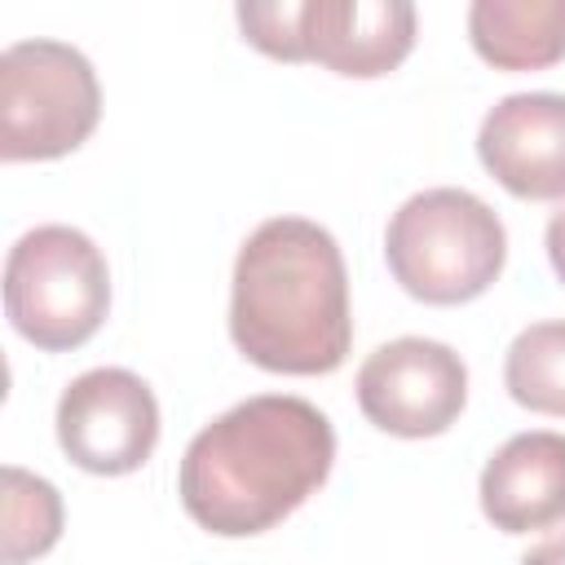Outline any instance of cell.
I'll return each mask as SVG.
<instances>
[{
	"mask_svg": "<svg viewBox=\"0 0 565 565\" xmlns=\"http://www.w3.org/2000/svg\"><path fill=\"white\" fill-rule=\"evenodd\" d=\"M4 313L13 331L44 353H66L93 340L110 313V269L102 247L75 225L26 230L4 260Z\"/></svg>",
	"mask_w": 565,
	"mask_h": 565,
	"instance_id": "5b68a950",
	"label": "cell"
},
{
	"mask_svg": "<svg viewBox=\"0 0 565 565\" xmlns=\"http://www.w3.org/2000/svg\"><path fill=\"white\" fill-rule=\"evenodd\" d=\"M521 565H565V534L543 539L539 547H530V552L521 556Z\"/></svg>",
	"mask_w": 565,
	"mask_h": 565,
	"instance_id": "9a60e30c",
	"label": "cell"
},
{
	"mask_svg": "<svg viewBox=\"0 0 565 565\" xmlns=\"http://www.w3.org/2000/svg\"><path fill=\"white\" fill-rule=\"evenodd\" d=\"M384 260L406 296L424 305H468L503 274L508 230L472 190L433 185L393 212Z\"/></svg>",
	"mask_w": 565,
	"mask_h": 565,
	"instance_id": "3957f363",
	"label": "cell"
},
{
	"mask_svg": "<svg viewBox=\"0 0 565 565\" xmlns=\"http://www.w3.org/2000/svg\"><path fill=\"white\" fill-rule=\"evenodd\" d=\"M503 388L516 406L565 419V322L516 331L503 358Z\"/></svg>",
	"mask_w": 565,
	"mask_h": 565,
	"instance_id": "7c38bea8",
	"label": "cell"
},
{
	"mask_svg": "<svg viewBox=\"0 0 565 565\" xmlns=\"http://www.w3.org/2000/svg\"><path fill=\"white\" fill-rule=\"evenodd\" d=\"M62 539V494L53 481L4 468V565H26Z\"/></svg>",
	"mask_w": 565,
	"mask_h": 565,
	"instance_id": "4fadbf2b",
	"label": "cell"
},
{
	"mask_svg": "<svg viewBox=\"0 0 565 565\" xmlns=\"http://www.w3.org/2000/svg\"><path fill=\"white\" fill-rule=\"evenodd\" d=\"M468 40L494 71H543L565 57V0H477Z\"/></svg>",
	"mask_w": 565,
	"mask_h": 565,
	"instance_id": "8fae6325",
	"label": "cell"
},
{
	"mask_svg": "<svg viewBox=\"0 0 565 565\" xmlns=\"http://www.w3.org/2000/svg\"><path fill=\"white\" fill-rule=\"evenodd\" d=\"M335 463L331 419L291 393H260L207 428L181 455L177 494L216 539H252L291 516Z\"/></svg>",
	"mask_w": 565,
	"mask_h": 565,
	"instance_id": "6da1fadb",
	"label": "cell"
},
{
	"mask_svg": "<svg viewBox=\"0 0 565 565\" xmlns=\"http://www.w3.org/2000/svg\"><path fill=\"white\" fill-rule=\"evenodd\" d=\"M238 31L265 57L318 62L349 79H375L415 49V4L406 0H282L238 4Z\"/></svg>",
	"mask_w": 565,
	"mask_h": 565,
	"instance_id": "277c9868",
	"label": "cell"
},
{
	"mask_svg": "<svg viewBox=\"0 0 565 565\" xmlns=\"http://www.w3.org/2000/svg\"><path fill=\"white\" fill-rule=\"evenodd\" d=\"M468 402L463 358L424 335H402L380 344L358 366V406L362 415L393 437L419 441L446 433Z\"/></svg>",
	"mask_w": 565,
	"mask_h": 565,
	"instance_id": "ba28073f",
	"label": "cell"
},
{
	"mask_svg": "<svg viewBox=\"0 0 565 565\" xmlns=\"http://www.w3.org/2000/svg\"><path fill=\"white\" fill-rule=\"evenodd\" d=\"M159 441V402L150 384L124 366L75 375L57 397V446L93 477L137 472Z\"/></svg>",
	"mask_w": 565,
	"mask_h": 565,
	"instance_id": "52a82bcc",
	"label": "cell"
},
{
	"mask_svg": "<svg viewBox=\"0 0 565 565\" xmlns=\"http://www.w3.org/2000/svg\"><path fill=\"white\" fill-rule=\"evenodd\" d=\"M230 340L274 375H331L349 358V274L331 230L274 216L247 234L230 278Z\"/></svg>",
	"mask_w": 565,
	"mask_h": 565,
	"instance_id": "7a4b0ae2",
	"label": "cell"
},
{
	"mask_svg": "<svg viewBox=\"0 0 565 565\" xmlns=\"http://www.w3.org/2000/svg\"><path fill=\"white\" fill-rule=\"evenodd\" d=\"M477 159L516 199H565V93H512L490 106Z\"/></svg>",
	"mask_w": 565,
	"mask_h": 565,
	"instance_id": "9c48e42d",
	"label": "cell"
},
{
	"mask_svg": "<svg viewBox=\"0 0 565 565\" xmlns=\"http://www.w3.org/2000/svg\"><path fill=\"white\" fill-rule=\"evenodd\" d=\"M102 119L93 62L62 40H18L0 53V159L40 163L79 150Z\"/></svg>",
	"mask_w": 565,
	"mask_h": 565,
	"instance_id": "8992f818",
	"label": "cell"
},
{
	"mask_svg": "<svg viewBox=\"0 0 565 565\" xmlns=\"http://www.w3.org/2000/svg\"><path fill=\"white\" fill-rule=\"evenodd\" d=\"M481 512L503 534L565 521V433L534 428L508 437L481 468Z\"/></svg>",
	"mask_w": 565,
	"mask_h": 565,
	"instance_id": "30bf717a",
	"label": "cell"
},
{
	"mask_svg": "<svg viewBox=\"0 0 565 565\" xmlns=\"http://www.w3.org/2000/svg\"><path fill=\"white\" fill-rule=\"evenodd\" d=\"M547 260H552V269H556V278L565 282V203L552 212V221H547Z\"/></svg>",
	"mask_w": 565,
	"mask_h": 565,
	"instance_id": "5bb4252c",
	"label": "cell"
}]
</instances>
